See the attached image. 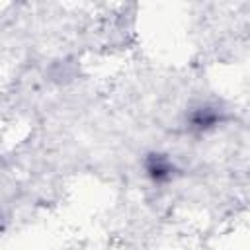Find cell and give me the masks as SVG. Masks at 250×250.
<instances>
[{
	"mask_svg": "<svg viewBox=\"0 0 250 250\" xmlns=\"http://www.w3.org/2000/svg\"><path fill=\"white\" fill-rule=\"evenodd\" d=\"M146 174L154 182H166L174 174V162H170L166 154H152L150 160L146 162Z\"/></svg>",
	"mask_w": 250,
	"mask_h": 250,
	"instance_id": "1",
	"label": "cell"
}]
</instances>
